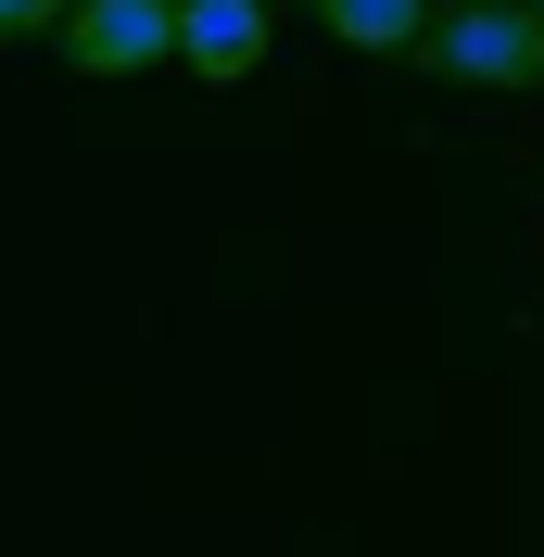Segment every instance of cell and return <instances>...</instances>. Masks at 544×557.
Masks as SVG:
<instances>
[{
    "label": "cell",
    "instance_id": "obj_1",
    "mask_svg": "<svg viewBox=\"0 0 544 557\" xmlns=\"http://www.w3.org/2000/svg\"><path fill=\"white\" fill-rule=\"evenodd\" d=\"M418 76H443V89H544V13L532 0H443L431 38H418Z\"/></svg>",
    "mask_w": 544,
    "mask_h": 557
},
{
    "label": "cell",
    "instance_id": "obj_2",
    "mask_svg": "<svg viewBox=\"0 0 544 557\" xmlns=\"http://www.w3.org/2000/svg\"><path fill=\"white\" fill-rule=\"evenodd\" d=\"M51 51L76 76H152V64H177V0H76Z\"/></svg>",
    "mask_w": 544,
    "mask_h": 557
},
{
    "label": "cell",
    "instance_id": "obj_3",
    "mask_svg": "<svg viewBox=\"0 0 544 557\" xmlns=\"http://www.w3.org/2000/svg\"><path fill=\"white\" fill-rule=\"evenodd\" d=\"M267 26H279V0H177V64L203 89H240L267 64Z\"/></svg>",
    "mask_w": 544,
    "mask_h": 557
},
{
    "label": "cell",
    "instance_id": "obj_4",
    "mask_svg": "<svg viewBox=\"0 0 544 557\" xmlns=\"http://www.w3.org/2000/svg\"><path fill=\"white\" fill-rule=\"evenodd\" d=\"M443 0H317V26L342 51H368V64H418V38H431Z\"/></svg>",
    "mask_w": 544,
    "mask_h": 557
},
{
    "label": "cell",
    "instance_id": "obj_5",
    "mask_svg": "<svg viewBox=\"0 0 544 557\" xmlns=\"http://www.w3.org/2000/svg\"><path fill=\"white\" fill-rule=\"evenodd\" d=\"M76 0H0V38H64Z\"/></svg>",
    "mask_w": 544,
    "mask_h": 557
},
{
    "label": "cell",
    "instance_id": "obj_6",
    "mask_svg": "<svg viewBox=\"0 0 544 557\" xmlns=\"http://www.w3.org/2000/svg\"><path fill=\"white\" fill-rule=\"evenodd\" d=\"M532 13H544V0H532Z\"/></svg>",
    "mask_w": 544,
    "mask_h": 557
},
{
    "label": "cell",
    "instance_id": "obj_7",
    "mask_svg": "<svg viewBox=\"0 0 544 557\" xmlns=\"http://www.w3.org/2000/svg\"><path fill=\"white\" fill-rule=\"evenodd\" d=\"M305 13H317V0H305Z\"/></svg>",
    "mask_w": 544,
    "mask_h": 557
}]
</instances>
